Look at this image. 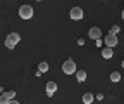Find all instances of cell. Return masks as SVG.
<instances>
[{
  "label": "cell",
  "mask_w": 124,
  "mask_h": 104,
  "mask_svg": "<svg viewBox=\"0 0 124 104\" xmlns=\"http://www.w3.org/2000/svg\"><path fill=\"white\" fill-rule=\"evenodd\" d=\"M19 42H21V35H19V33H16V31H12V33H9V35H7V38H5V42H4V43H5V47H7V49H10V50H12V49L17 45Z\"/></svg>",
  "instance_id": "1"
},
{
  "label": "cell",
  "mask_w": 124,
  "mask_h": 104,
  "mask_svg": "<svg viewBox=\"0 0 124 104\" xmlns=\"http://www.w3.org/2000/svg\"><path fill=\"white\" fill-rule=\"evenodd\" d=\"M62 71H64L66 75H74V73L78 71L76 61H74V59H66V61L62 63Z\"/></svg>",
  "instance_id": "2"
},
{
  "label": "cell",
  "mask_w": 124,
  "mask_h": 104,
  "mask_svg": "<svg viewBox=\"0 0 124 104\" xmlns=\"http://www.w3.org/2000/svg\"><path fill=\"white\" fill-rule=\"evenodd\" d=\"M33 7L31 5H28V4H24V5H21L19 7V16H21V19H31L33 18Z\"/></svg>",
  "instance_id": "3"
},
{
  "label": "cell",
  "mask_w": 124,
  "mask_h": 104,
  "mask_svg": "<svg viewBox=\"0 0 124 104\" xmlns=\"http://www.w3.org/2000/svg\"><path fill=\"white\" fill-rule=\"evenodd\" d=\"M69 16H71V19H74V21H79V19H83V9L81 7H72L71 9V12H69Z\"/></svg>",
  "instance_id": "4"
},
{
  "label": "cell",
  "mask_w": 124,
  "mask_h": 104,
  "mask_svg": "<svg viewBox=\"0 0 124 104\" xmlns=\"http://www.w3.org/2000/svg\"><path fill=\"white\" fill-rule=\"evenodd\" d=\"M88 37H90V38H93V40H98V38H102V29H100L98 26H93V28H90V29H88Z\"/></svg>",
  "instance_id": "5"
},
{
  "label": "cell",
  "mask_w": 124,
  "mask_h": 104,
  "mask_svg": "<svg viewBox=\"0 0 124 104\" xmlns=\"http://www.w3.org/2000/svg\"><path fill=\"white\" fill-rule=\"evenodd\" d=\"M103 42H105V45H107V47H112V49H114V47L117 45V42H119V40H117V35L108 33V35L105 37V40H103Z\"/></svg>",
  "instance_id": "6"
},
{
  "label": "cell",
  "mask_w": 124,
  "mask_h": 104,
  "mask_svg": "<svg viewBox=\"0 0 124 104\" xmlns=\"http://www.w3.org/2000/svg\"><path fill=\"white\" fill-rule=\"evenodd\" d=\"M12 97H16V90H9V92H2V95H0V102L2 104H7L12 101Z\"/></svg>",
  "instance_id": "7"
},
{
  "label": "cell",
  "mask_w": 124,
  "mask_h": 104,
  "mask_svg": "<svg viewBox=\"0 0 124 104\" xmlns=\"http://www.w3.org/2000/svg\"><path fill=\"white\" fill-rule=\"evenodd\" d=\"M45 92H46V95H54L55 92H57V83L55 82H48L46 83V87H45Z\"/></svg>",
  "instance_id": "8"
},
{
  "label": "cell",
  "mask_w": 124,
  "mask_h": 104,
  "mask_svg": "<svg viewBox=\"0 0 124 104\" xmlns=\"http://www.w3.org/2000/svg\"><path fill=\"white\" fill-rule=\"evenodd\" d=\"M112 56H114V50H112V47H107V45H105V47L102 49V57H103V59H110Z\"/></svg>",
  "instance_id": "9"
},
{
  "label": "cell",
  "mask_w": 124,
  "mask_h": 104,
  "mask_svg": "<svg viewBox=\"0 0 124 104\" xmlns=\"http://www.w3.org/2000/svg\"><path fill=\"white\" fill-rule=\"evenodd\" d=\"M76 78H78V82H85V80H86V71L78 69V71H76Z\"/></svg>",
  "instance_id": "10"
},
{
  "label": "cell",
  "mask_w": 124,
  "mask_h": 104,
  "mask_svg": "<svg viewBox=\"0 0 124 104\" xmlns=\"http://www.w3.org/2000/svg\"><path fill=\"white\" fill-rule=\"evenodd\" d=\"M93 99H95V95L90 94V92H86V94L83 95V102H85V104H91V102H93Z\"/></svg>",
  "instance_id": "11"
},
{
  "label": "cell",
  "mask_w": 124,
  "mask_h": 104,
  "mask_svg": "<svg viewBox=\"0 0 124 104\" xmlns=\"http://www.w3.org/2000/svg\"><path fill=\"white\" fill-rule=\"evenodd\" d=\"M110 82H114V83L121 82V73H119V71H112V73H110Z\"/></svg>",
  "instance_id": "12"
},
{
  "label": "cell",
  "mask_w": 124,
  "mask_h": 104,
  "mask_svg": "<svg viewBox=\"0 0 124 104\" xmlns=\"http://www.w3.org/2000/svg\"><path fill=\"white\" fill-rule=\"evenodd\" d=\"M38 69H40L41 73H46V71L50 69V66H48V63H45V61H43V63H40V64H38Z\"/></svg>",
  "instance_id": "13"
},
{
  "label": "cell",
  "mask_w": 124,
  "mask_h": 104,
  "mask_svg": "<svg viewBox=\"0 0 124 104\" xmlns=\"http://www.w3.org/2000/svg\"><path fill=\"white\" fill-rule=\"evenodd\" d=\"M119 29H121V28H119V24H114V26L110 28V31H108V33H112V35H117V33H119Z\"/></svg>",
  "instance_id": "14"
},
{
  "label": "cell",
  "mask_w": 124,
  "mask_h": 104,
  "mask_svg": "<svg viewBox=\"0 0 124 104\" xmlns=\"http://www.w3.org/2000/svg\"><path fill=\"white\" fill-rule=\"evenodd\" d=\"M95 99H98V101H103V94H98V95H95Z\"/></svg>",
  "instance_id": "15"
},
{
  "label": "cell",
  "mask_w": 124,
  "mask_h": 104,
  "mask_svg": "<svg viewBox=\"0 0 124 104\" xmlns=\"http://www.w3.org/2000/svg\"><path fill=\"white\" fill-rule=\"evenodd\" d=\"M95 43H97V47H102V40L98 38V40H95Z\"/></svg>",
  "instance_id": "16"
},
{
  "label": "cell",
  "mask_w": 124,
  "mask_h": 104,
  "mask_svg": "<svg viewBox=\"0 0 124 104\" xmlns=\"http://www.w3.org/2000/svg\"><path fill=\"white\" fill-rule=\"evenodd\" d=\"M121 16H122V19H124V10H122V12H121Z\"/></svg>",
  "instance_id": "17"
},
{
  "label": "cell",
  "mask_w": 124,
  "mask_h": 104,
  "mask_svg": "<svg viewBox=\"0 0 124 104\" xmlns=\"http://www.w3.org/2000/svg\"><path fill=\"white\" fill-rule=\"evenodd\" d=\"M35 2H41V0H35Z\"/></svg>",
  "instance_id": "18"
},
{
  "label": "cell",
  "mask_w": 124,
  "mask_h": 104,
  "mask_svg": "<svg viewBox=\"0 0 124 104\" xmlns=\"http://www.w3.org/2000/svg\"><path fill=\"white\" fill-rule=\"evenodd\" d=\"M122 68H124V61H122Z\"/></svg>",
  "instance_id": "19"
}]
</instances>
